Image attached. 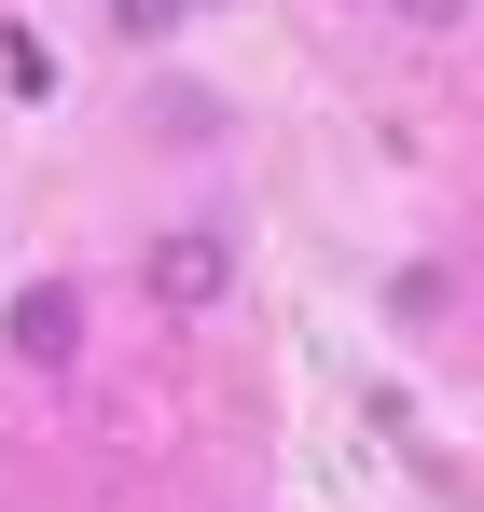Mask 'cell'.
Segmentation results:
<instances>
[{
    "label": "cell",
    "mask_w": 484,
    "mask_h": 512,
    "mask_svg": "<svg viewBox=\"0 0 484 512\" xmlns=\"http://www.w3.org/2000/svg\"><path fill=\"white\" fill-rule=\"evenodd\" d=\"M139 277H153L166 319H208V305L236 291V236H222V222H180V236H153V263H139Z\"/></svg>",
    "instance_id": "1"
},
{
    "label": "cell",
    "mask_w": 484,
    "mask_h": 512,
    "mask_svg": "<svg viewBox=\"0 0 484 512\" xmlns=\"http://www.w3.org/2000/svg\"><path fill=\"white\" fill-rule=\"evenodd\" d=\"M0 333H14V360H28V374H56V360H83V291H70V277H28Z\"/></svg>",
    "instance_id": "2"
},
{
    "label": "cell",
    "mask_w": 484,
    "mask_h": 512,
    "mask_svg": "<svg viewBox=\"0 0 484 512\" xmlns=\"http://www.w3.org/2000/svg\"><path fill=\"white\" fill-rule=\"evenodd\" d=\"M402 14H429V28H443V14H457V0H402Z\"/></svg>",
    "instance_id": "3"
},
{
    "label": "cell",
    "mask_w": 484,
    "mask_h": 512,
    "mask_svg": "<svg viewBox=\"0 0 484 512\" xmlns=\"http://www.w3.org/2000/svg\"><path fill=\"white\" fill-rule=\"evenodd\" d=\"M180 14H194V0H180Z\"/></svg>",
    "instance_id": "4"
}]
</instances>
